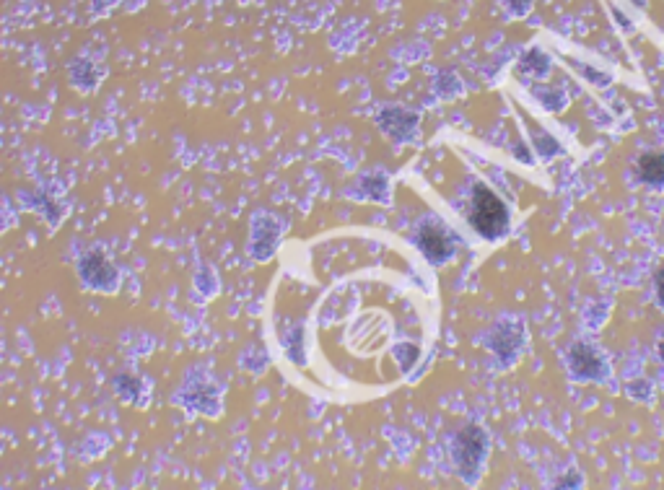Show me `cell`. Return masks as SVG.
I'll list each match as a JSON object with an SVG mask.
<instances>
[{
    "label": "cell",
    "instance_id": "cell-27",
    "mask_svg": "<svg viewBox=\"0 0 664 490\" xmlns=\"http://www.w3.org/2000/svg\"><path fill=\"white\" fill-rule=\"evenodd\" d=\"M242 3H252V0H242Z\"/></svg>",
    "mask_w": 664,
    "mask_h": 490
},
{
    "label": "cell",
    "instance_id": "cell-19",
    "mask_svg": "<svg viewBox=\"0 0 664 490\" xmlns=\"http://www.w3.org/2000/svg\"><path fill=\"white\" fill-rule=\"evenodd\" d=\"M418 353H421V350H418V345H413V343L395 345V356H397V361H400V366H403V371H410V366L418 361Z\"/></svg>",
    "mask_w": 664,
    "mask_h": 490
},
{
    "label": "cell",
    "instance_id": "cell-9",
    "mask_svg": "<svg viewBox=\"0 0 664 490\" xmlns=\"http://www.w3.org/2000/svg\"><path fill=\"white\" fill-rule=\"evenodd\" d=\"M636 182L654 192H664V151H644L636 159Z\"/></svg>",
    "mask_w": 664,
    "mask_h": 490
},
{
    "label": "cell",
    "instance_id": "cell-3",
    "mask_svg": "<svg viewBox=\"0 0 664 490\" xmlns=\"http://www.w3.org/2000/svg\"><path fill=\"white\" fill-rule=\"evenodd\" d=\"M566 366H569L571 379L581 384H602L610 376V363H607L605 353L594 343H589V340L571 343V348L566 350Z\"/></svg>",
    "mask_w": 664,
    "mask_h": 490
},
{
    "label": "cell",
    "instance_id": "cell-2",
    "mask_svg": "<svg viewBox=\"0 0 664 490\" xmlns=\"http://www.w3.org/2000/svg\"><path fill=\"white\" fill-rule=\"evenodd\" d=\"M488 454V433L483 431L475 423H467L452 446V457L454 467L460 472L467 483H478L480 470H483V462H486Z\"/></svg>",
    "mask_w": 664,
    "mask_h": 490
},
{
    "label": "cell",
    "instance_id": "cell-7",
    "mask_svg": "<svg viewBox=\"0 0 664 490\" xmlns=\"http://www.w3.org/2000/svg\"><path fill=\"white\" fill-rule=\"evenodd\" d=\"M486 343L501 361L511 363L519 356V350H522L524 345L522 319H511V317L498 319L496 325L491 327V332H488Z\"/></svg>",
    "mask_w": 664,
    "mask_h": 490
},
{
    "label": "cell",
    "instance_id": "cell-13",
    "mask_svg": "<svg viewBox=\"0 0 664 490\" xmlns=\"http://www.w3.org/2000/svg\"><path fill=\"white\" fill-rule=\"evenodd\" d=\"M358 190H364L361 192V198H371V200H379V203H387V190H390L387 174L384 172L366 174V177H361V182H358Z\"/></svg>",
    "mask_w": 664,
    "mask_h": 490
},
{
    "label": "cell",
    "instance_id": "cell-22",
    "mask_svg": "<svg viewBox=\"0 0 664 490\" xmlns=\"http://www.w3.org/2000/svg\"><path fill=\"white\" fill-rule=\"evenodd\" d=\"M654 301L664 309V265L654 273Z\"/></svg>",
    "mask_w": 664,
    "mask_h": 490
},
{
    "label": "cell",
    "instance_id": "cell-4",
    "mask_svg": "<svg viewBox=\"0 0 664 490\" xmlns=\"http://www.w3.org/2000/svg\"><path fill=\"white\" fill-rule=\"evenodd\" d=\"M415 244L423 252V257L439 268V265L452 260L460 239H454L452 229H447L439 218L428 216L415 226Z\"/></svg>",
    "mask_w": 664,
    "mask_h": 490
},
{
    "label": "cell",
    "instance_id": "cell-17",
    "mask_svg": "<svg viewBox=\"0 0 664 490\" xmlns=\"http://www.w3.org/2000/svg\"><path fill=\"white\" fill-rule=\"evenodd\" d=\"M434 91L441 99H454V96L462 94V81L454 73H449V70H441L434 81Z\"/></svg>",
    "mask_w": 664,
    "mask_h": 490
},
{
    "label": "cell",
    "instance_id": "cell-26",
    "mask_svg": "<svg viewBox=\"0 0 664 490\" xmlns=\"http://www.w3.org/2000/svg\"><path fill=\"white\" fill-rule=\"evenodd\" d=\"M631 3H636V6H639V8L646 6V0H631Z\"/></svg>",
    "mask_w": 664,
    "mask_h": 490
},
{
    "label": "cell",
    "instance_id": "cell-14",
    "mask_svg": "<svg viewBox=\"0 0 664 490\" xmlns=\"http://www.w3.org/2000/svg\"><path fill=\"white\" fill-rule=\"evenodd\" d=\"M96 81H99V70L94 68L91 60H76V63L71 65V83L76 89L91 91L96 86Z\"/></svg>",
    "mask_w": 664,
    "mask_h": 490
},
{
    "label": "cell",
    "instance_id": "cell-6",
    "mask_svg": "<svg viewBox=\"0 0 664 490\" xmlns=\"http://www.w3.org/2000/svg\"><path fill=\"white\" fill-rule=\"evenodd\" d=\"M78 275L89 288L102 293H112L120 286V275H117L115 265L107 260V257L94 249V252H86V255L78 260Z\"/></svg>",
    "mask_w": 664,
    "mask_h": 490
},
{
    "label": "cell",
    "instance_id": "cell-5",
    "mask_svg": "<svg viewBox=\"0 0 664 490\" xmlns=\"http://www.w3.org/2000/svg\"><path fill=\"white\" fill-rule=\"evenodd\" d=\"M379 130H382L392 143H410L418 138V125H421V115L413 109L405 107H382L374 115Z\"/></svg>",
    "mask_w": 664,
    "mask_h": 490
},
{
    "label": "cell",
    "instance_id": "cell-23",
    "mask_svg": "<svg viewBox=\"0 0 664 490\" xmlns=\"http://www.w3.org/2000/svg\"><path fill=\"white\" fill-rule=\"evenodd\" d=\"M610 13H613V16H615V21H618V26H620V29H623V32H631V29H633V24H631V19H628L626 13L620 11L618 6H613V3H610Z\"/></svg>",
    "mask_w": 664,
    "mask_h": 490
},
{
    "label": "cell",
    "instance_id": "cell-15",
    "mask_svg": "<svg viewBox=\"0 0 664 490\" xmlns=\"http://www.w3.org/2000/svg\"><path fill=\"white\" fill-rule=\"evenodd\" d=\"M566 63H569L571 68H574L576 73L584 78V81L592 83V86H597V89H607V86L613 83V76H610V73H605V70H600V68H594V65L581 63V60H574V58H566Z\"/></svg>",
    "mask_w": 664,
    "mask_h": 490
},
{
    "label": "cell",
    "instance_id": "cell-20",
    "mask_svg": "<svg viewBox=\"0 0 664 490\" xmlns=\"http://www.w3.org/2000/svg\"><path fill=\"white\" fill-rule=\"evenodd\" d=\"M498 3L504 6V11L509 13L511 19H524L532 11V6H535V0H498Z\"/></svg>",
    "mask_w": 664,
    "mask_h": 490
},
{
    "label": "cell",
    "instance_id": "cell-8",
    "mask_svg": "<svg viewBox=\"0 0 664 490\" xmlns=\"http://www.w3.org/2000/svg\"><path fill=\"white\" fill-rule=\"evenodd\" d=\"M278 221L270 216H257L252 223V239H249V249L257 260H268L273 255L275 244H278Z\"/></svg>",
    "mask_w": 664,
    "mask_h": 490
},
{
    "label": "cell",
    "instance_id": "cell-25",
    "mask_svg": "<svg viewBox=\"0 0 664 490\" xmlns=\"http://www.w3.org/2000/svg\"><path fill=\"white\" fill-rule=\"evenodd\" d=\"M657 358H659V363H662V369H664V332L659 335V340H657Z\"/></svg>",
    "mask_w": 664,
    "mask_h": 490
},
{
    "label": "cell",
    "instance_id": "cell-10",
    "mask_svg": "<svg viewBox=\"0 0 664 490\" xmlns=\"http://www.w3.org/2000/svg\"><path fill=\"white\" fill-rule=\"evenodd\" d=\"M519 115H522L524 122H527V130H530V138H532V148H535V151L540 153V159H543V161H553V159H556V156H561L563 146H561V143H558L556 138H553V135L548 133V130L540 128V125H537V122L532 120V117L527 115V112H522V109H519Z\"/></svg>",
    "mask_w": 664,
    "mask_h": 490
},
{
    "label": "cell",
    "instance_id": "cell-11",
    "mask_svg": "<svg viewBox=\"0 0 664 490\" xmlns=\"http://www.w3.org/2000/svg\"><path fill=\"white\" fill-rule=\"evenodd\" d=\"M550 68H553V60H550L548 52L540 50V47H530V50H524L522 58H519V63H517L519 73L537 78V81L548 78Z\"/></svg>",
    "mask_w": 664,
    "mask_h": 490
},
{
    "label": "cell",
    "instance_id": "cell-18",
    "mask_svg": "<svg viewBox=\"0 0 664 490\" xmlns=\"http://www.w3.org/2000/svg\"><path fill=\"white\" fill-rule=\"evenodd\" d=\"M117 395L122 397V400H135V397L141 395V379L133 374H120L117 376Z\"/></svg>",
    "mask_w": 664,
    "mask_h": 490
},
{
    "label": "cell",
    "instance_id": "cell-24",
    "mask_svg": "<svg viewBox=\"0 0 664 490\" xmlns=\"http://www.w3.org/2000/svg\"><path fill=\"white\" fill-rule=\"evenodd\" d=\"M511 151H514V156H517L519 161H524V164H532V153L527 151V146H524L522 140H519V143H514V148H511Z\"/></svg>",
    "mask_w": 664,
    "mask_h": 490
},
{
    "label": "cell",
    "instance_id": "cell-16",
    "mask_svg": "<svg viewBox=\"0 0 664 490\" xmlns=\"http://www.w3.org/2000/svg\"><path fill=\"white\" fill-rule=\"evenodd\" d=\"M623 395L633 402H641V405H649L657 397V389H654L652 379H646V376H639V379H633L623 387Z\"/></svg>",
    "mask_w": 664,
    "mask_h": 490
},
{
    "label": "cell",
    "instance_id": "cell-1",
    "mask_svg": "<svg viewBox=\"0 0 664 490\" xmlns=\"http://www.w3.org/2000/svg\"><path fill=\"white\" fill-rule=\"evenodd\" d=\"M467 218H470V226H473L486 242H498V239H504V236L509 234V208H506L504 200L498 198L496 192L483 185V182H473Z\"/></svg>",
    "mask_w": 664,
    "mask_h": 490
},
{
    "label": "cell",
    "instance_id": "cell-12",
    "mask_svg": "<svg viewBox=\"0 0 664 490\" xmlns=\"http://www.w3.org/2000/svg\"><path fill=\"white\" fill-rule=\"evenodd\" d=\"M530 91L535 94V99L543 104V109L558 115L563 109L569 107V94L558 86H545V83H530Z\"/></svg>",
    "mask_w": 664,
    "mask_h": 490
},
{
    "label": "cell",
    "instance_id": "cell-21",
    "mask_svg": "<svg viewBox=\"0 0 664 490\" xmlns=\"http://www.w3.org/2000/svg\"><path fill=\"white\" fill-rule=\"evenodd\" d=\"M556 485L558 488H581V485H584V475L576 470H571V472H566V475H561Z\"/></svg>",
    "mask_w": 664,
    "mask_h": 490
}]
</instances>
